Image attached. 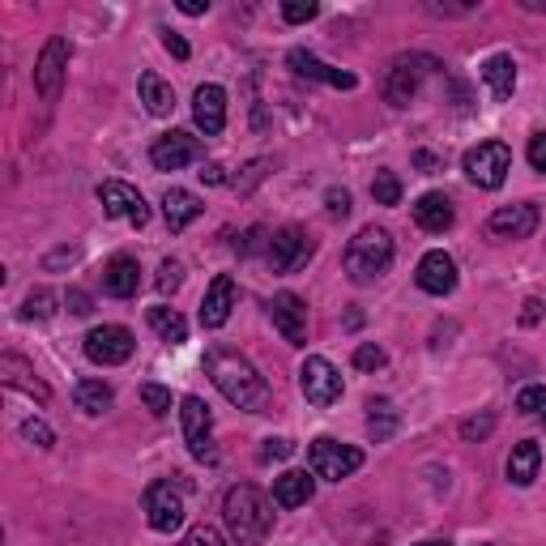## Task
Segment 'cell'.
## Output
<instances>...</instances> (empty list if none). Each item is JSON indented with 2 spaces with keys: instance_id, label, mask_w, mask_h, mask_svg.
Listing matches in <instances>:
<instances>
[{
  "instance_id": "obj_9",
  "label": "cell",
  "mask_w": 546,
  "mask_h": 546,
  "mask_svg": "<svg viewBox=\"0 0 546 546\" xmlns=\"http://www.w3.org/2000/svg\"><path fill=\"white\" fill-rule=\"evenodd\" d=\"M69 56H73V47L64 35H52L43 43V52L35 60V90L43 94L47 103H56L60 99V86H64V73H69Z\"/></svg>"
},
{
  "instance_id": "obj_49",
  "label": "cell",
  "mask_w": 546,
  "mask_h": 546,
  "mask_svg": "<svg viewBox=\"0 0 546 546\" xmlns=\"http://www.w3.org/2000/svg\"><path fill=\"white\" fill-rule=\"evenodd\" d=\"M180 13H188V18H201V13H210V0H180Z\"/></svg>"
},
{
  "instance_id": "obj_23",
  "label": "cell",
  "mask_w": 546,
  "mask_h": 546,
  "mask_svg": "<svg viewBox=\"0 0 546 546\" xmlns=\"http://www.w3.org/2000/svg\"><path fill=\"white\" fill-rule=\"evenodd\" d=\"M103 291L111 299H133L141 291V265L133 256H111L103 269Z\"/></svg>"
},
{
  "instance_id": "obj_28",
  "label": "cell",
  "mask_w": 546,
  "mask_h": 546,
  "mask_svg": "<svg viewBox=\"0 0 546 546\" xmlns=\"http://www.w3.org/2000/svg\"><path fill=\"white\" fill-rule=\"evenodd\" d=\"M397 423H401V410L393 406L389 397H372V401H367V436H372L376 444L393 440Z\"/></svg>"
},
{
  "instance_id": "obj_30",
  "label": "cell",
  "mask_w": 546,
  "mask_h": 546,
  "mask_svg": "<svg viewBox=\"0 0 546 546\" xmlns=\"http://www.w3.org/2000/svg\"><path fill=\"white\" fill-rule=\"evenodd\" d=\"M146 320H150V329L163 337V342H171V346H184L188 342V320L175 312V308H163V303H158V308L146 312Z\"/></svg>"
},
{
  "instance_id": "obj_13",
  "label": "cell",
  "mask_w": 546,
  "mask_h": 546,
  "mask_svg": "<svg viewBox=\"0 0 546 546\" xmlns=\"http://www.w3.org/2000/svg\"><path fill=\"white\" fill-rule=\"evenodd\" d=\"M316 252V244L308 239V231L303 227H282V231H273L269 239V261L278 273H295L299 265H308V256Z\"/></svg>"
},
{
  "instance_id": "obj_46",
  "label": "cell",
  "mask_w": 546,
  "mask_h": 546,
  "mask_svg": "<svg viewBox=\"0 0 546 546\" xmlns=\"http://www.w3.org/2000/svg\"><path fill=\"white\" fill-rule=\"evenodd\" d=\"M163 47L175 56V60H188L192 52H188V43H184V35H175V30H163Z\"/></svg>"
},
{
  "instance_id": "obj_36",
  "label": "cell",
  "mask_w": 546,
  "mask_h": 546,
  "mask_svg": "<svg viewBox=\"0 0 546 546\" xmlns=\"http://www.w3.org/2000/svg\"><path fill=\"white\" fill-rule=\"evenodd\" d=\"M22 436H26L30 444H35V448H43V453H47V448L56 444V431L47 427L43 419H26V423H22Z\"/></svg>"
},
{
  "instance_id": "obj_45",
  "label": "cell",
  "mask_w": 546,
  "mask_h": 546,
  "mask_svg": "<svg viewBox=\"0 0 546 546\" xmlns=\"http://www.w3.org/2000/svg\"><path fill=\"white\" fill-rule=\"evenodd\" d=\"M64 308H69L73 316H90L94 303H90V295H86V291H77V286H73V291L64 295Z\"/></svg>"
},
{
  "instance_id": "obj_3",
  "label": "cell",
  "mask_w": 546,
  "mask_h": 546,
  "mask_svg": "<svg viewBox=\"0 0 546 546\" xmlns=\"http://www.w3.org/2000/svg\"><path fill=\"white\" fill-rule=\"evenodd\" d=\"M342 265H346V278L355 282V286L376 282L380 273H389V265H393V235L384 231V227H363L346 244Z\"/></svg>"
},
{
  "instance_id": "obj_37",
  "label": "cell",
  "mask_w": 546,
  "mask_h": 546,
  "mask_svg": "<svg viewBox=\"0 0 546 546\" xmlns=\"http://www.w3.org/2000/svg\"><path fill=\"white\" fill-rule=\"evenodd\" d=\"M495 431V414H474V419L461 423V440H487Z\"/></svg>"
},
{
  "instance_id": "obj_1",
  "label": "cell",
  "mask_w": 546,
  "mask_h": 546,
  "mask_svg": "<svg viewBox=\"0 0 546 546\" xmlns=\"http://www.w3.org/2000/svg\"><path fill=\"white\" fill-rule=\"evenodd\" d=\"M205 372H210L214 389L231 401L235 410H248V414H265L273 406V393L265 376L239 355L231 346H210L205 350Z\"/></svg>"
},
{
  "instance_id": "obj_54",
  "label": "cell",
  "mask_w": 546,
  "mask_h": 546,
  "mask_svg": "<svg viewBox=\"0 0 546 546\" xmlns=\"http://www.w3.org/2000/svg\"><path fill=\"white\" fill-rule=\"evenodd\" d=\"M419 546H453V542H444V538H427V542H419Z\"/></svg>"
},
{
  "instance_id": "obj_18",
  "label": "cell",
  "mask_w": 546,
  "mask_h": 546,
  "mask_svg": "<svg viewBox=\"0 0 546 546\" xmlns=\"http://www.w3.org/2000/svg\"><path fill=\"white\" fill-rule=\"evenodd\" d=\"M487 231H491V235H500V239H529V235L538 231V205H534V201L500 205V210L491 214Z\"/></svg>"
},
{
  "instance_id": "obj_15",
  "label": "cell",
  "mask_w": 546,
  "mask_h": 546,
  "mask_svg": "<svg viewBox=\"0 0 546 546\" xmlns=\"http://www.w3.org/2000/svg\"><path fill=\"white\" fill-rule=\"evenodd\" d=\"M414 282H419V291L427 295H453L457 291V261L448 256L444 248H431L423 261H419V273H414Z\"/></svg>"
},
{
  "instance_id": "obj_5",
  "label": "cell",
  "mask_w": 546,
  "mask_h": 546,
  "mask_svg": "<svg viewBox=\"0 0 546 546\" xmlns=\"http://www.w3.org/2000/svg\"><path fill=\"white\" fill-rule=\"evenodd\" d=\"M461 167H465V175H470V184L495 192L512 171V150L504 146V141H478V146L465 154Z\"/></svg>"
},
{
  "instance_id": "obj_42",
  "label": "cell",
  "mask_w": 546,
  "mask_h": 546,
  "mask_svg": "<svg viewBox=\"0 0 546 546\" xmlns=\"http://www.w3.org/2000/svg\"><path fill=\"white\" fill-rule=\"evenodd\" d=\"M291 453H295V444L286 440V436H278V440H265V444H261V461H265V465H269V461H286Z\"/></svg>"
},
{
  "instance_id": "obj_22",
  "label": "cell",
  "mask_w": 546,
  "mask_h": 546,
  "mask_svg": "<svg viewBox=\"0 0 546 546\" xmlns=\"http://www.w3.org/2000/svg\"><path fill=\"white\" fill-rule=\"evenodd\" d=\"M453 218H457V210H453V201H448L444 192H423V197L414 201V222H419L427 235H444L448 227H453Z\"/></svg>"
},
{
  "instance_id": "obj_19",
  "label": "cell",
  "mask_w": 546,
  "mask_h": 546,
  "mask_svg": "<svg viewBox=\"0 0 546 546\" xmlns=\"http://www.w3.org/2000/svg\"><path fill=\"white\" fill-rule=\"evenodd\" d=\"M235 299H239L235 278H231V273H218V278L210 282V291H205V299H201V325L205 329H222L231 320V312H235Z\"/></svg>"
},
{
  "instance_id": "obj_27",
  "label": "cell",
  "mask_w": 546,
  "mask_h": 546,
  "mask_svg": "<svg viewBox=\"0 0 546 546\" xmlns=\"http://www.w3.org/2000/svg\"><path fill=\"white\" fill-rule=\"evenodd\" d=\"M538 465H542V448L534 440H521L517 448H512V457H508V483L512 487H534Z\"/></svg>"
},
{
  "instance_id": "obj_25",
  "label": "cell",
  "mask_w": 546,
  "mask_h": 546,
  "mask_svg": "<svg viewBox=\"0 0 546 546\" xmlns=\"http://www.w3.org/2000/svg\"><path fill=\"white\" fill-rule=\"evenodd\" d=\"M316 495V478L308 470H286L278 483H273V504L278 508H303Z\"/></svg>"
},
{
  "instance_id": "obj_34",
  "label": "cell",
  "mask_w": 546,
  "mask_h": 546,
  "mask_svg": "<svg viewBox=\"0 0 546 546\" xmlns=\"http://www.w3.org/2000/svg\"><path fill=\"white\" fill-rule=\"evenodd\" d=\"M141 406L163 419V414H171V389H163V384H141Z\"/></svg>"
},
{
  "instance_id": "obj_21",
  "label": "cell",
  "mask_w": 546,
  "mask_h": 546,
  "mask_svg": "<svg viewBox=\"0 0 546 546\" xmlns=\"http://www.w3.org/2000/svg\"><path fill=\"white\" fill-rule=\"evenodd\" d=\"M0 384H5V389H18L26 397H35L39 406L52 401V389H47V384L35 376V367H30L22 355H0Z\"/></svg>"
},
{
  "instance_id": "obj_11",
  "label": "cell",
  "mask_w": 546,
  "mask_h": 546,
  "mask_svg": "<svg viewBox=\"0 0 546 546\" xmlns=\"http://www.w3.org/2000/svg\"><path fill=\"white\" fill-rule=\"evenodd\" d=\"M146 521L158 534H175L184 525V495L171 483H150L146 487Z\"/></svg>"
},
{
  "instance_id": "obj_31",
  "label": "cell",
  "mask_w": 546,
  "mask_h": 546,
  "mask_svg": "<svg viewBox=\"0 0 546 546\" xmlns=\"http://www.w3.org/2000/svg\"><path fill=\"white\" fill-rule=\"evenodd\" d=\"M73 401H77V410H86V414H107L116 393H111V384H103V380H77Z\"/></svg>"
},
{
  "instance_id": "obj_24",
  "label": "cell",
  "mask_w": 546,
  "mask_h": 546,
  "mask_svg": "<svg viewBox=\"0 0 546 546\" xmlns=\"http://www.w3.org/2000/svg\"><path fill=\"white\" fill-rule=\"evenodd\" d=\"M201 214H205V205H201L197 192H188V188H167L163 192V218H167L171 231H188Z\"/></svg>"
},
{
  "instance_id": "obj_53",
  "label": "cell",
  "mask_w": 546,
  "mask_h": 546,
  "mask_svg": "<svg viewBox=\"0 0 546 546\" xmlns=\"http://www.w3.org/2000/svg\"><path fill=\"white\" fill-rule=\"evenodd\" d=\"M521 9H529V13H546V0H521Z\"/></svg>"
},
{
  "instance_id": "obj_52",
  "label": "cell",
  "mask_w": 546,
  "mask_h": 546,
  "mask_svg": "<svg viewBox=\"0 0 546 546\" xmlns=\"http://www.w3.org/2000/svg\"><path fill=\"white\" fill-rule=\"evenodd\" d=\"M261 248V227H252L248 235H244V252H256Z\"/></svg>"
},
{
  "instance_id": "obj_6",
  "label": "cell",
  "mask_w": 546,
  "mask_h": 546,
  "mask_svg": "<svg viewBox=\"0 0 546 546\" xmlns=\"http://www.w3.org/2000/svg\"><path fill=\"white\" fill-rule=\"evenodd\" d=\"M299 389H303V397L312 401V406H333V401H342V393H346V384H342V372L329 363V359H320V355H308L303 359V367H299Z\"/></svg>"
},
{
  "instance_id": "obj_35",
  "label": "cell",
  "mask_w": 546,
  "mask_h": 546,
  "mask_svg": "<svg viewBox=\"0 0 546 546\" xmlns=\"http://www.w3.org/2000/svg\"><path fill=\"white\" fill-rule=\"evenodd\" d=\"M184 286V261H175V256H167L163 269H158V291L163 295H175Z\"/></svg>"
},
{
  "instance_id": "obj_43",
  "label": "cell",
  "mask_w": 546,
  "mask_h": 546,
  "mask_svg": "<svg viewBox=\"0 0 546 546\" xmlns=\"http://www.w3.org/2000/svg\"><path fill=\"white\" fill-rule=\"evenodd\" d=\"M325 210H329V218H346L350 214V192L346 188H329L325 192Z\"/></svg>"
},
{
  "instance_id": "obj_44",
  "label": "cell",
  "mask_w": 546,
  "mask_h": 546,
  "mask_svg": "<svg viewBox=\"0 0 546 546\" xmlns=\"http://www.w3.org/2000/svg\"><path fill=\"white\" fill-rule=\"evenodd\" d=\"M529 167H534V171H542L546 175V133H534V137H529Z\"/></svg>"
},
{
  "instance_id": "obj_39",
  "label": "cell",
  "mask_w": 546,
  "mask_h": 546,
  "mask_svg": "<svg viewBox=\"0 0 546 546\" xmlns=\"http://www.w3.org/2000/svg\"><path fill=\"white\" fill-rule=\"evenodd\" d=\"M316 13H320L316 0H286V5H282V18L295 22V26H299V22H312Z\"/></svg>"
},
{
  "instance_id": "obj_17",
  "label": "cell",
  "mask_w": 546,
  "mask_h": 546,
  "mask_svg": "<svg viewBox=\"0 0 546 546\" xmlns=\"http://www.w3.org/2000/svg\"><path fill=\"white\" fill-rule=\"evenodd\" d=\"M192 120H197L205 137H218L227 128V90L214 82L197 86V94H192Z\"/></svg>"
},
{
  "instance_id": "obj_38",
  "label": "cell",
  "mask_w": 546,
  "mask_h": 546,
  "mask_svg": "<svg viewBox=\"0 0 546 546\" xmlns=\"http://www.w3.org/2000/svg\"><path fill=\"white\" fill-rule=\"evenodd\" d=\"M517 410H521V414L546 410V389H542V384H525V389L517 393Z\"/></svg>"
},
{
  "instance_id": "obj_32",
  "label": "cell",
  "mask_w": 546,
  "mask_h": 546,
  "mask_svg": "<svg viewBox=\"0 0 546 546\" xmlns=\"http://www.w3.org/2000/svg\"><path fill=\"white\" fill-rule=\"evenodd\" d=\"M56 312V295L47 291V286H39V291H30L26 299H22V316L26 320H47Z\"/></svg>"
},
{
  "instance_id": "obj_51",
  "label": "cell",
  "mask_w": 546,
  "mask_h": 546,
  "mask_svg": "<svg viewBox=\"0 0 546 546\" xmlns=\"http://www.w3.org/2000/svg\"><path fill=\"white\" fill-rule=\"evenodd\" d=\"M414 163H419V167H423V171L431 175V171L440 167V158H436V154H414Z\"/></svg>"
},
{
  "instance_id": "obj_26",
  "label": "cell",
  "mask_w": 546,
  "mask_h": 546,
  "mask_svg": "<svg viewBox=\"0 0 546 546\" xmlns=\"http://www.w3.org/2000/svg\"><path fill=\"white\" fill-rule=\"evenodd\" d=\"M483 82L487 90L495 94V99H512V90H517V60H512L508 52H495L483 60Z\"/></svg>"
},
{
  "instance_id": "obj_8",
  "label": "cell",
  "mask_w": 546,
  "mask_h": 546,
  "mask_svg": "<svg viewBox=\"0 0 546 546\" xmlns=\"http://www.w3.org/2000/svg\"><path fill=\"white\" fill-rule=\"evenodd\" d=\"M86 359L90 363H99V367H120L133 359V350H137V337L128 333L124 325H99V329H90L86 333Z\"/></svg>"
},
{
  "instance_id": "obj_16",
  "label": "cell",
  "mask_w": 546,
  "mask_h": 546,
  "mask_svg": "<svg viewBox=\"0 0 546 546\" xmlns=\"http://www.w3.org/2000/svg\"><path fill=\"white\" fill-rule=\"evenodd\" d=\"M423 69H436V60H427V56H401L393 69H389V82H384V99H389L393 107H406V103L414 99V90H419Z\"/></svg>"
},
{
  "instance_id": "obj_7",
  "label": "cell",
  "mask_w": 546,
  "mask_h": 546,
  "mask_svg": "<svg viewBox=\"0 0 546 546\" xmlns=\"http://www.w3.org/2000/svg\"><path fill=\"white\" fill-rule=\"evenodd\" d=\"M180 423H184L188 453L197 461H214V414H210V406H205L197 393H188L180 401Z\"/></svg>"
},
{
  "instance_id": "obj_41",
  "label": "cell",
  "mask_w": 546,
  "mask_h": 546,
  "mask_svg": "<svg viewBox=\"0 0 546 546\" xmlns=\"http://www.w3.org/2000/svg\"><path fill=\"white\" fill-rule=\"evenodd\" d=\"M180 546H227V542H222V534L214 525H192Z\"/></svg>"
},
{
  "instance_id": "obj_40",
  "label": "cell",
  "mask_w": 546,
  "mask_h": 546,
  "mask_svg": "<svg viewBox=\"0 0 546 546\" xmlns=\"http://www.w3.org/2000/svg\"><path fill=\"white\" fill-rule=\"evenodd\" d=\"M355 367H359V372H380V367H384V350L376 342H363L355 350Z\"/></svg>"
},
{
  "instance_id": "obj_12",
  "label": "cell",
  "mask_w": 546,
  "mask_h": 546,
  "mask_svg": "<svg viewBox=\"0 0 546 546\" xmlns=\"http://www.w3.org/2000/svg\"><path fill=\"white\" fill-rule=\"evenodd\" d=\"M269 320L291 346H308V303L295 291H282L269 299Z\"/></svg>"
},
{
  "instance_id": "obj_50",
  "label": "cell",
  "mask_w": 546,
  "mask_h": 546,
  "mask_svg": "<svg viewBox=\"0 0 546 546\" xmlns=\"http://www.w3.org/2000/svg\"><path fill=\"white\" fill-rule=\"evenodd\" d=\"M69 261H77V252H73V248H60V252H52V256H47V269H56V265H69Z\"/></svg>"
},
{
  "instance_id": "obj_2",
  "label": "cell",
  "mask_w": 546,
  "mask_h": 546,
  "mask_svg": "<svg viewBox=\"0 0 546 546\" xmlns=\"http://www.w3.org/2000/svg\"><path fill=\"white\" fill-rule=\"evenodd\" d=\"M222 521L239 546H265V538L273 534V500L261 487L239 483L222 500Z\"/></svg>"
},
{
  "instance_id": "obj_29",
  "label": "cell",
  "mask_w": 546,
  "mask_h": 546,
  "mask_svg": "<svg viewBox=\"0 0 546 546\" xmlns=\"http://www.w3.org/2000/svg\"><path fill=\"white\" fill-rule=\"evenodd\" d=\"M137 90H141V103H146L150 116H171V111H175V90L158 73H141Z\"/></svg>"
},
{
  "instance_id": "obj_10",
  "label": "cell",
  "mask_w": 546,
  "mask_h": 546,
  "mask_svg": "<svg viewBox=\"0 0 546 546\" xmlns=\"http://www.w3.org/2000/svg\"><path fill=\"white\" fill-rule=\"evenodd\" d=\"M150 163H154L158 171H180V167H188V163H205V146H201V137L184 133V128H171L167 137L154 141Z\"/></svg>"
},
{
  "instance_id": "obj_47",
  "label": "cell",
  "mask_w": 546,
  "mask_h": 546,
  "mask_svg": "<svg viewBox=\"0 0 546 546\" xmlns=\"http://www.w3.org/2000/svg\"><path fill=\"white\" fill-rule=\"evenodd\" d=\"M542 312H546V308H542V299H525V303H521V325H525V329H534L538 320H542Z\"/></svg>"
},
{
  "instance_id": "obj_4",
  "label": "cell",
  "mask_w": 546,
  "mask_h": 546,
  "mask_svg": "<svg viewBox=\"0 0 546 546\" xmlns=\"http://www.w3.org/2000/svg\"><path fill=\"white\" fill-rule=\"evenodd\" d=\"M308 465L316 478H329V483H342L363 465V448L355 444H337L333 436H316L308 448Z\"/></svg>"
},
{
  "instance_id": "obj_55",
  "label": "cell",
  "mask_w": 546,
  "mask_h": 546,
  "mask_svg": "<svg viewBox=\"0 0 546 546\" xmlns=\"http://www.w3.org/2000/svg\"><path fill=\"white\" fill-rule=\"evenodd\" d=\"M478 546H491V542H478Z\"/></svg>"
},
{
  "instance_id": "obj_20",
  "label": "cell",
  "mask_w": 546,
  "mask_h": 546,
  "mask_svg": "<svg viewBox=\"0 0 546 546\" xmlns=\"http://www.w3.org/2000/svg\"><path fill=\"white\" fill-rule=\"evenodd\" d=\"M286 64L299 73V77H308V82H325L333 90H355L359 86V77L355 73H346V69H333V64L325 60H316L312 52H303V47H295L291 56H286Z\"/></svg>"
},
{
  "instance_id": "obj_48",
  "label": "cell",
  "mask_w": 546,
  "mask_h": 546,
  "mask_svg": "<svg viewBox=\"0 0 546 546\" xmlns=\"http://www.w3.org/2000/svg\"><path fill=\"white\" fill-rule=\"evenodd\" d=\"M197 175H201L205 184H227V175H222V167H218V163H201V171H197Z\"/></svg>"
},
{
  "instance_id": "obj_14",
  "label": "cell",
  "mask_w": 546,
  "mask_h": 546,
  "mask_svg": "<svg viewBox=\"0 0 546 546\" xmlns=\"http://www.w3.org/2000/svg\"><path fill=\"white\" fill-rule=\"evenodd\" d=\"M99 201L111 218H124V222H133V227H146L150 222V205L141 201V192L133 184L107 180V184H99Z\"/></svg>"
},
{
  "instance_id": "obj_33",
  "label": "cell",
  "mask_w": 546,
  "mask_h": 546,
  "mask_svg": "<svg viewBox=\"0 0 546 546\" xmlns=\"http://www.w3.org/2000/svg\"><path fill=\"white\" fill-rule=\"evenodd\" d=\"M372 197H376V205H397V201H401V180H397L393 171H376Z\"/></svg>"
}]
</instances>
